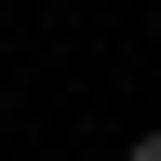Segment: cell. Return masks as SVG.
Returning a JSON list of instances; mask_svg holds the SVG:
<instances>
[{
  "label": "cell",
  "instance_id": "cell-1",
  "mask_svg": "<svg viewBox=\"0 0 161 161\" xmlns=\"http://www.w3.org/2000/svg\"><path fill=\"white\" fill-rule=\"evenodd\" d=\"M121 161H161V134H134V148H121Z\"/></svg>",
  "mask_w": 161,
  "mask_h": 161
}]
</instances>
